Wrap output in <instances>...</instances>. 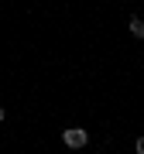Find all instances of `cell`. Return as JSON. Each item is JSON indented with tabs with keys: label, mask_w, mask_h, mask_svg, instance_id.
<instances>
[{
	"label": "cell",
	"mask_w": 144,
	"mask_h": 154,
	"mask_svg": "<svg viewBox=\"0 0 144 154\" xmlns=\"http://www.w3.org/2000/svg\"><path fill=\"white\" fill-rule=\"evenodd\" d=\"M62 144L72 151H79V147H86L89 144V134L83 130V127H69V130H62Z\"/></svg>",
	"instance_id": "cell-1"
},
{
	"label": "cell",
	"mask_w": 144,
	"mask_h": 154,
	"mask_svg": "<svg viewBox=\"0 0 144 154\" xmlns=\"http://www.w3.org/2000/svg\"><path fill=\"white\" fill-rule=\"evenodd\" d=\"M127 31L134 34V38H141V41H144V21H141L137 14H130V17H127Z\"/></svg>",
	"instance_id": "cell-2"
},
{
	"label": "cell",
	"mask_w": 144,
	"mask_h": 154,
	"mask_svg": "<svg viewBox=\"0 0 144 154\" xmlns=\"http://www.w3.org/2000/svg\"><path fill=\"white\" fill-rule=\"evenodd\" d=\"M134 151H137V154H144V137H137V144H134Z\"/></svg>",
	"instance_id": "cell-3"
},
{
	"label": "cell",
	"mask_w": 144,
	"mask_h": 154,
	"mask_svg": "<svg viewBox=\"0 0 144 154\" xmlns=\"http://www.w3.org/2000/svg\"><path fill=\"white\" fill-rule=\"evenodd\" d=\"M7 120V110H4V106H0V123H4Z\"/></svg>",
	"instance_id": "cell-4"
}]
</instances>
